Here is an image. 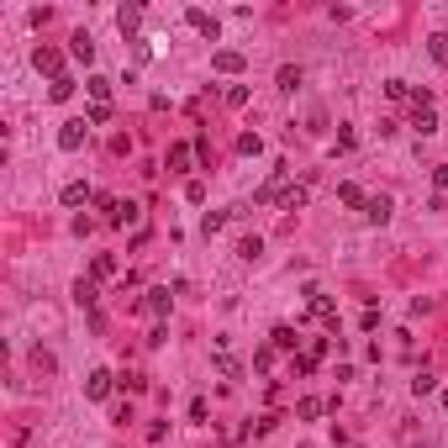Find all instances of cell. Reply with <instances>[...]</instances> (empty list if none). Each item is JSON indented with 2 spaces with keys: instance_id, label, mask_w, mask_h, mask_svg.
Wrapping results in <instances>:
<instances>
[{
  "instance_id": "1",
  "label": "cell",
  "mask_w": 448,
  "mask_h": 448,
  "mask_svg": "<svg viewBox=\"0 0 448 448\" xmlns=\"http://www.w3.org/2000/svg\"><path fill=\"white\" fill-rule=\"evenodd\" d=\"M111 385H117V375H111V369H90V380H84V396H90V401H106Z\"/></svg>"
},
{
  "instance_id": "2",
  "label": "cell",
  "mask_w": 448,
  "mask_h": 448,
  "mask_svg": "<svg viewBox=\"0 0 448 448\" xmlns=\"http://www.w3.org/2000/svg\"><path fill=\"white\" fill-rule=\"evenodd\" d=\"M32 64H37V74H53V80H64V59H59V47H37L32 53Z\"/></svg>"
},
{
  "instance_id": "3",
  "label": "cell",
  "mask_w": 448,
  "mask_h": 448,
  "mask_svg": "<svg viewBox=\"0 0 448 448\" xmlns=\"http://www.w3.org/2000/svg\"><path fill=\"white\" fill-rule=\"evenodd\" d=\"M84 132H90V127H84V121H64V132H59V148H64V154H74V148H84Z\"/></svg>"
},
{
  "instance_id": "4",
  "label": "cell",
  "mask_w": 448,
  "mask_h": 448,
  "mask_svg": "<svg viewBox=\"0 0 448 448\" xmlns=\"http://www.w3.org/2000/svg\"><path fill=\"white\" fill-rule=\"evenodd\" d=\"M306 295H311V311H317V317H322V322H327V327H332V322H338V306H332V295H322L317 285H311Z\"/></svg>"
},
{
  "instance_id": "5",
  "label": "cell",
  "mask_w": 448,
  "mask_h": 448,
  "mask_svg": "<svg viewBox=\"0 0 448 448\" xmlns=\"http://www.w3.org/2000/svg\"><path fill=\"white\" fill-rule=\"evenodd\" d=\"M211 64H216V74H243V53H237V47H222Z\"/></svg>"
},
{
  "instance_id": "6",
  "label": "cell",
  "mask_w": 448,
  "mask_h": 448,
  "mask_svg": "<svg viewBox=\"0 0 448 448\" xmlns=\"http://www.w3.org/2000/svg\"><path fill=\"white\" fill-rule=\"evenodd\" d=\"M69 53H74L80 64H90V59H95V37H90V32H74V37H69Z\"/></svg>"
},
{
  "instance_id": "7",
  "label": "cell",
  "mask_w": 448,
  "mask_h": 448,
  "mask_svg": "<svg viewBox=\"0 0 448 448\" xmlns=\"http://www.w3.org/2000/svg\"><path fill=\"white\" fill-rule=\"evenodd\" d=\"M84 90L95 95V106H111V80H106V74H90V80H84Z\"/></svg>"
},
{
  "instance_id": "8",
  "label": "cell",
  "mask_w": 448,
  "mask_h": 448,
  "mask_svg": "<svg viewBox=\"0 0 448 448\" xmlns=\"http://www.w3.org/2000/svg\"><path fill=\"white\" fill-rule=\"evenodd\" d=\"M84 201H95V190L84 185V179H74V185H64V206H84Z\"/></svg>"
},
{
  "instance_id": "9",
  "label": "cell",
  "mask_w": 448,
  "mask_h": 448,
  "mask_svg": "<svg viewBox=\"0 0 448 448\" xmlns=\"http://www.w3.org/2000/svg\"><path fill=\"white\" fill-rule=\"evenodd\" d=\"M190 27H195V32H201V37H211V43H216V32H222L211 11H190Z\"/></svg>"
},
{
  "instance_id": "10",
  "label": "cell",
  "mask_w": 448,
  "mask_h": 448,
  "mask_svg": "<svg viewBox=\"0 0 448 448\" xmlns=\"http://www.w3.org/2000/svg\"><path fill=\"white\" fill-rule=\"evenodd\" d=\"M364 216H369V222H375V227H385V222H390V201H385V195H369Z\"/></svg>"
},
{
  "instance_id": "11",
  "label": "cell",
  "mask_w": 448,
  "mask_h": 448,
  "mask_svg": "<svg viewBox=\"0 0 448 448\" xmlns=\"http://www.w3.org/2000/svg\"><path fill=\"white\" fill-rule=\"evenodd\" d=\"M117 27H121V32H137V27H142V6H121V11H117Z\"/></svg>"
},
{
  "instance_id": "12",
  "label": "cell",
  "mask_w": 448,
  "mask_h": 448,
  "mask_svg": "<svg viewBox=\"0 0 448 448\" xmlns=\"http://www.w3.org/2000/svg\"><path fill=\"white\" fill-rule=\"evenodd\" d=\"M274 201H280L285 211H301V206H306V190H301V185H285L280 195H274Z\"/></svg>"
},
{
  "instance_id": "13",
  "label": "cell",
  "mask_w": 448,
  "mask_h": 448,
  "mask_svg": "<svg viewBox=\"0 0 448 448\" xmlns=\"http://www.w3.org/2000/svg\"><path fill=\"white\" fill-rule=\"evenodd\" d=\"M190 154H195L190 142H174V148H169V169H174V174H185V169H190Z\"/></svg>"
},
{
  "instance_id": "14",
  "label": "cell",
  "mask_w": 448,
  "mask_h": 448,
  "mask_svg": "<svg viewBox=\"0 0 448 448\" xmlns=\"http://www.w3.org/2000/svg\"><path fill=\"white\" fill-rule=\"evenodd\" d=\"M169 301H174L169 290H148V301H142V306L154 311V317H169Z\"/></svg>"
},
{
  "instance_id": "15",
  "label": "cell",
  "mask_w": 448,
  "mask_h": 448,
  "mask_svg": "<svg viewBox=\"0 0 448 448\" xmlns=\"http://www.w3.org/2000/svg\"><path fill=\"white\" fill-rule=\"evenodd\" d=\"M322 412H327V401H317V396H306V401L295 406V417H301V422H317Z\"/></svg>"
},
{
  "instance_id": "16",
  "label": "cell",
  "mask_w": 448,
  "mask_h": 448,
  "mask_svg": "<svg viewBox=\"0 0 448 448\" xmlns=\"http://www.w3.org/2000/svg\"><path fill=\"white\" fill-rule=\"evenodd\" d=\"M106 222H111V227H127V222H137V206H132V201H117V211H111Z\"/></svg>"
},
{
  "instance_id": "17",
  "label": "cell",
  "mask_w": 448,
  "mask_h": 448,
  "mask_svg": "<svg viewBox=\"0 0 448 448\" xmlns=\"http://www.w3.org/2000/svg\"><path fill=\"white\" fill-rule=\"evenodd\" d=\"M295 343H301V338H295V327H274L269 332V348H290V354H295Z\"/></svg>"
},
{
  "instance_id": "18",
  "label": "cell",
  "mask_w": 448,
  "mask_h": 448,
  "mask_svg": "<svg viewBox=\"0 0 448 448\" xmlns=\"http://www.w3.org/2000/svg\"><path fill=\"white\" fill-rule=\"evenodd\" d=\"M237 154L259 158V154H264V137H259V132H243V137H237Z\"/></svg>"
},
{
  "instance_id": "19",
  "label": "cell",
  "mask_w": 448,
  "mask_h": 448,
  "mask_svg": "<svg viewBox=\"0 0 448 448\" xmlns=\"http://www.w3.org/2000/svg\"><path fill=\"white\" fill-rule=\"evenodd\" d=\"M412 127H417V132H422V137H427V132H438V117H433V106H417V117H412Z\"/></svg>"
},
{
  "instance_id": "20",
  "label": "cell",
  "mask_w": 448,
  "mask_h": 448,
  "mask_svg": "<svg viewBox=\"0 0 448 448\" xmlns=\"http://www.w3.org/2000/svg\"><path fill=\"white\" fill-rule=\"evenodd\" d=\"M74 301H80V306H95V301H100V290H95V280H80V285H74Z\"/></svg>"
},
{
  "instance_id": "21",
  "label": "cell",
  "mask_w": 448,
  "mask_h": 448,
  "mask_svg": "<svg viewBox=\"0 0 448 448\" xmlns=\"http://www.w3.org/2000/svg\"><path fill=\"white\" fill-rule=\"evenodd\" d=\"M427 53H433L438 64L448 69V32H438V37H427Z\"/></svg>"
},
{
  "instance_id": "22",
  "label": "cell",
  "mask_w": 448,
  "mask_h": 448,
  "mask_svg": "<svg viewBox=\"0 0 448 448\" xmlns=\"http://www.w3.org/2000/svg\"><path fill=\"white\" fill-rule=\"evenodd\" d=\"M69 95H74V80H69V74H64V80H53V84H47V100H69Z\"/></svg>"
},
{
  "instance_id": "23",
  "label": "cell",
  "mask_w": 448,
  "mask_h": 448,
  "mask_svg": "<svg viewBox=\"0 0 448 448\" xmlns=\"http://www.w3.org/2000/svg\"><path fill=\"white\" fill-rule=\"evenodd\" d=\"M338 195H343V206H369V195H364V190H359V185H343Z\"/></svg>"
},
{
  "instance_id": "24",
  "label": "cell",
  "mask_w": 448,
  "mask_h": 448,
  "mask_svg": "<svg viewBox=\"0 0 448 448\" xmlns=\"http://www.w3.org/2000/svg\"><path fill=\"white\" fill-rule=\"evenodd\" d=\"M121 390H132V396H142V390H148V380H142L137 369H127V375H121Z\"/></svg>"
},
{
  "instance_id": "25",
  "label": "cell",
  "mask_w": 448,
  "mask_h": 448,
  "mask_svg": "<svg viewBox=\"0 0 448 448\" xmlns=\"http://www.w3.org/2000/svg\"><path fill=\"white\" fill-rule=\"evenodd\" d=\"M237 253H243V259L253 264V259H259V253H264V243H259V237H243V243H237Z\"/></svg>"
},
{
  "instance_id": "26",
  "label": "cell",
  "mask_w": 448,
  "mask_h": 448,
  "mask_svg": "<svg viewBox=\"0 0 448 448\" xmlns=\"http://www.w3.org/2000/svg\"><path fill=\"white\" fill-rule=\"evenodd\" d=\"M111 274H117V259H111V253H100V259H95V280H111Z\"/></svg>"
},
{
  "instance_id": "27",
  "label": "cell",
  "mask_w": 448,
  "mask_h": 448,
  "mask_svg": "<svg viewBox=\"0 0 448 448\" xmlns=\"http://www.w3.org/2000/svg\"><path fill=\"white\" fill-rule=\"evenodd\" d=\"M412 390H417V396H427V390H438V375H427V369H422V375L412 380Z\"/></svg>"
},
{
  "instance_id": "28",
  "label": "cell",
  "mask_w": 448,
  "mask_h": 448,
  "mask_svg": "<svg viewBox=\"0 0 448 448\" xmlns=\"http://www.w3.org/2000/svg\"><path fill=\"white\" fill-rule=\"evenodd\" d=\"M385 95H390V100H406V95H412V84H406V80H390Z\"/></svg>"
},
{
  "instance_id": "29",
  "label": "cell",
  "mask_w": 448,
  "mask_h": 448,
  "mask_svg": "<svg viewBox=\"0 0 448 448\" xmlns=\"http://www.w3.org/2000/svg\"><path fill=\"white\" fill-rule=\"evenodd\" d=\"M274 422H280V417H274V412H269V417H259V422H248V433H253V438H264V433H269V427H274Z\"/></svg>"
},
{
  "instance_id": "30",
  "label": "cell",
  "mask_w": 448,
  "mask_h": 448,
  "mask_svg": "<svg viewBox=\"0 0 448 448\" xmlns=\"http://www.w3.org/2000/svg\"><path fill=\"white\" fill-rule=\"evenodd\" d=\"M295 84H301V69H290V64H285V69H280V90H295Z\"/></svg>"
},
{
  "instance_id": "31",
  "label": "cell",
  "mask_w": 448,
  "mask_h": 448,
  "mask_svg": "<svg viewBox=\"0 0 448 448\" xmlns=\"http://www.w3.org/2000/svg\"><path fill=\"white\" fill-rule=\"evenodd\" d=\"M222 227H227V211H206V237L222 232Z\"/></svg>"
},
{
  "instance_id": "32",
  "label": "cell",
  "mask_w": 448,
  "mask_h": 448,
  "mask_svg": "<svg viewBox=\"0 0 448 448\" xmlns=\"http://www.w3.org/2000/svg\"><path fill=\"white\" fill-rule=\"evenodd\" d=\"M433 179H438V185L448 190V164H438V169H433Z\"/></svg>"
},
{
  "instance_id": "33",
  "label": "cell",
  "mask_w": 448,
  "mask_h": 448,
  "mask_svg": "<svg viewBox=\"0 0 448 448\" xmlns=\"http://www.w3.org/2000/svg\"><path fill=\"white\" fill-rule=\"evenodd\" d=\"M443 406H448V390H443Z\"/></svg>"
}]
</instances>
